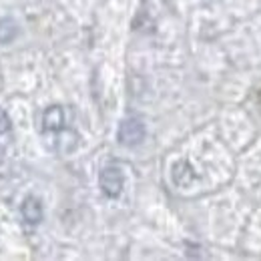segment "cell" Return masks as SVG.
<instances>
[{
	"label": "cell",
	"instance_id": "1",
	"mask_svg": "<svg viewBox=\"0 0 261 261\" xmlns=\"http://www.w3.org/2000/svg\"><path fill=\"white\" fill-rule=\"evenodd\" d=\"M147 135V129H145V123L137 117H129L125 119L121 125H119V130H117V141L125 147H137L143 143Z\"/></svg>",
	"mask_w": 261,
	"mask_h": 261
},
{
	"label": "cell",
	"instance_id": "2",
	"mask_svg": "<svg viewBox=\"0 0 261 261\" xmlns=\"http://www.w3.org/2000/svg\"><path fill=\"white\" fill-rule=\"evenodd\" d=\"M98 185H100V191L107 197L115 199L123 193V185H125V175L123 171L117 167V165H109L100 171L98 175Z\"/></svg>",
	"mask_w": 261,
	"mask_h": 261
},
{
	"label": "cell",
	"instance_id": "3",
	"mask_svg": "<svg viewBox=\"0 0 261 261\" xmlns=\"http://www.w3.org/2000/svg\"><path fill=\"white\" fill-rule=\"evenodd\" d=\"M42 129L46 133H59L65 129V109L61 105H53L42 113Z\"/></svg>",
	"mask_w": 261,
	"mask_h": 261
},
{
	"label": "cell",
	"instance_id": "4",
	"mask_svg": "<svg viewBox=\"0 0 261 261\" xmlns=\"http://www.w3.org/2000/svg\"><path fill=\"white\" fill-rule=\"evenodd\" d=\"M20 213H22V219L29 223V225H38L44 217V211H42V203L40 199L29 195L22 201V207H20Z\"/></svg>",
	"mask_w": 261,
	"mask_h": 261
},
{
	"label": "cell",
	"instance_id": "5",
	"mask_svg": "<svg viewBox=\"0 0 261 261\" xmlns=\"http://www.w3.org/2000/svg\"><path fill=\"white\" fill-rule=\"evenodd\" d=\"M171 177H173L177 187H187V185H191L197 179L195 171L189 165V161H177V163L173 165V169H171Z\"/></svg>",
	"mask_w": 261,
	"mask_h": 261
},
{
	"label": "cell",
	"instance_id": "6",
	"mask_svg": "<svg viewBox=\"0 0 261 261\" xmlns=\"http://www.w3.org/2000/svg\"><path fill=\"white\" fill-rule=\"evenodd\" d=\"M18 36V24L12 18L0 20V44H8Z\"/></svg>",
	"mask_w": 261,
	"mask_h": 261
},
{
	"label": "cell",
	"instance_id": "7",
	"mask_svg": "<svg viewBox=\"0 0 261 261\" xmlns=\"http://www.w3.org/2000/svg\"><path fill=\"white\" fill-rule=\"evenodd\" d=\"M12 129V123H10V117H8V113L4 111V109H0V135H4V133H8V130Z\"/></svg>",
	"mask_w": 261,
	"mask_h": 261
}]
</instances>
